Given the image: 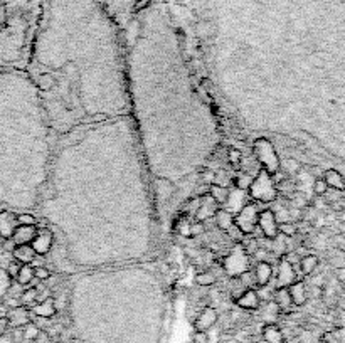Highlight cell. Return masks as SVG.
<instances>
[{"instance_id":"40","label":"cell","mask_w":345,"mask_h":343,"mask_svg":"<svg viewBox=\"0 0 345 343\" xmlns=\"http://www.w3.org/2000/svg\"><path fill=\"white\" fill-rule=\"evenodd\" d=\"M206 231V227H204V224L202 222H192L190 224V237H195V236H201L202 232Z\"/></svg>"},{"instance_id":"39","label":"cell","mask_w":345,"mask_h":343,"mask_svg":"<svg viewBox=\"0 0 345 343\" xmlns=\"http://www.w3.org/2000/svg\"><path fill=\"white\" fill-rule=\"evenodd\" d=\"M19 269H21V263H17L15 259H12V261L9 263V266L5 267V271L9 273V276L12 279L17 278V274H19Z\"/></svg>"},{"instance_id":"28","label":"cell","mask_w":345,"mask_h":343,"mask_svg":"<svg viewBox=\"0 0 345 343\" xmlns=\"http://www.w3.org/2000/svg\"><path fill=\"white\" fill-rule=\"evenodd\" d=\"M14 279L10 278L9 273H7L3 267H0V303L3 301V298H5L7 291H9L10 285H12Z\"/></svg>"},{"instance_id":"37","label":"cell","mask_w":345,"mask_h":343,"mask_svg":"<svg viewBox=\"0 0 345 343\" xmlns=\"http://www.w3.org/2000/svg\"><path fill=\"white\" fill-rule=\"evenodd\" d=\"M34 278L37 279V281H41V283H44V281H48V279L51 278V271L48 269L46 266H39V267H34Z\"/></svg>"},{"instance_id":"19","label":"cell","mask_w":345,"mask_h":343,"mask_svg":"<svg viewBox=\"0 0 345 343\" xmlns=\"http://www.w3.org/2000/svg\"><path fill=\"white\" fill-rule=\"evenodd\" d=\"M321 179L325 180V184L328 185V188H333V190H345V179L340 172L330 168V170L325 172V175L321 177Z\"/></svg>"},{"instance_id":"15","label":"cell","mask_w":345,"mask_h":343,"mask_svg":"<svg viewBox=\"0 0 345 343\" xmlns=\"http://www.w3.org/2000/svg\"><path fill=\"white\" fill-rule=\"evenodd\" d=\"M271 276H273L271 263L258 261L256 267H254V279H256V285L260 288L268 286V283L271 281Z\"/></svg>"},{"instance_id":"4","label":"cell","mask_w":345,"mask_h":343,"mask_svg":"<svg viewBox=\"0 0 345 343\" xmlns=\"http://www.w3.org/2000/svg\"><path fill=\"white\" fill-rule=\"evenodd\" d=\"M258 217H260V209L254 204H246L238 214H234V226L244 236H251L258 227Z\"/></svg>"},{"instance_id":"6","label":"cell","mask_w":345,"mask_h":343,"mask_svg":"<svg viewBox=\"0 0 345 343\" xmlns=\"http://www.w3.org/2000/svg\"><path fill=\"white\" fill-rule=\"evenodd\" d=\"M295 281H296V273L292 261H288L286 258H281L276 274V288H288Z\"/></svg>"},{"instance_id":"41","label":"cell","mask_w":345,"mask_h":343,"mask_svg":"<svg viewBox=\"0 0 345 343\" xmlns=\"http://www.w3.org/2000/svg\"><path fill=\"white\" fill-rule=\"evenodd\" d=\"M192 342L194 343H209V335H207V332H195L194 337H192Z\"/></svg>"},{"instance_id":"27","label":"cell","mask_w":345,"mask_h":343,"mask_svg":"<svg viewBox=\"0 0 345 343\" xmlns=\"http://www.w3.org/2000/svg\"><path fill=\"white\" fill-rule=\"evenodd\" d=\"M37 296H39L37 288H29V290H24L21 299H19V301H21V306H26V308L30 310L37 303Z\"/></svg>"},{"instance_id":"5","label":"cell","mask_w":345,"mask_h":343,"mask_svg":"<svg viewBox=\"0 0 345 343\" xmlns=\"http://www.w3.org/2000/svg\"><path fill=\"white\" fill-rule=\"evenodd\" d=\"M258 227L263 232L266 239H274L280 232H278V220L274 215V211L271 209H266V211L260 212V217H258Z\"/></svg>"},{"instance_id":"11","label":"cell","mask_w":345,"mask_h":343,"mask_svg":"<svg viewBox=\"0 0 345 343\" xmlns=\"http://www.w3.org/2000/svg\"><path fill=\"white\" fill-rule=\"evenodd\" d=\"M57 308L56 303H54V298H46L42 301L36 303V305L30 308V315H36L37 318H53L56 317Z\"/></svg>"},{"instance_id":"31","label":"cell","mask_w":345,"mask_h":343,"mask_svg":"<svg viewBox=\"0 0 345 343\" xmlns=\"http://www.w3.org/2000/svg\"><path fill=\"white\" fill-rule=\"evenodd\" d=\"M280 168H283V172L286 175H292V173L300 172V163L293 158H286L283 161H280Z\"/></svg>"},{"instance_id":"43","label":"cell","mask_w":345,"mask_h":343,"mask_svg":"<svg viewBox=\"0 0 345 343\" xmlns=\"http://www.w3.org/2000/svg\"><path fill=\"white\" fill-rule=\"evenodd\" d=\"M9 320H7V317H0V337H3L7 332H9Z\"/></svg>"},{"instance_id":"33","label":"cell","mask_w":345,"mask_h":343,"mask_svg":"<svg viewBox=\"0 0 345 343\" xmlns=\"http://www.w3.org/2000/svg\"><path fill=\"white\" fill-rule=\"evenodd\" d=\"M251 182H253V177H251L249 173H239V177L234 179L236 188H241V190H248Z\"/></svg>"},{"instance_id":"10","label":"cell","mask_w":345,"mask_h":343,"mask_svg":"<svg viewBox=\"0 0 345 343\" xmlns=\"http://www.w3.org/2000/svg\"><path fill=\"white\" fill-rule=\"evenodd\" d=\"M17 226H19L17 214H14V212H10V211L0 212V237H3V239L12 237Z\"/></svg>"},{"instance_id":"34","label":"cell","mask_w":345,"mask_h":343,"mask_svg":"<svg viewBox=\"0 0 345 343\" xmlns=\"http://www.w3.org/2000/svg\"><path fill=\"white\" fill-rule=\"evenodd\" d=\"M313 192H315L317 195H327V192H328V185L325 184V180L321 179V177H318V179H315L313 180Z\"/></svg>"},{"instance_id":"29","label":"cell","mask_w":345,"mask_h":343,"mask_svg":"<svg viewBox=\"0 0 345 343\" xmlns=\"http://www.w3.org/2000/svg\"><path fill=\"white\" fill-rule=\"evenodd\" d=\"M278 232H280L283 237H293L298 232V227L293 220H290V222H281V224H278Z\"/></svg>"},{"instance_id":"7","label":"cell","mask_w":345,"mask_h":343,"mask_svg":"<svg viewBox=\"0 0 345 343\" xmlns=\"http://www.w3.org/2000/svg\"><path fill=\"white\" fill-rule=\"evenodd\" d=\"M217 311H215L212 306H207L204 308L201 313L197 315L194 321V328L195 332H209L211 328L217 323Z\"/></svg>"},{"instance_id":"12","label":"cell","mask_w":345,"mask_h":343,"mask_svg":"<svg viewBox=\"0 0 345 343\" xmlns=\"http://www.w3.org/2000/svg\"><path fill=\"white\" fill-rule=\"evenodd\" d=\"M39 227L37 226H17V229L14 231L12 239L15 242V246H21V244H30L34 240V237L37 236Z\"/></svg>"},{"instance_id":"3","label":"cell","mask_w":345,"mask_h":343,"mask_svg":"<svg viewBox=\"0 0 345 343\" xmlns=\"http://www.w3.org/2000/svg\"><path fill=\"white\" fill-rule=\"evenodd\" d=\"M222 269L231 278H236V276L249 271V256L241 247V244L234 246V249L226 254L224 261H222Z\"/></svg>"},{"instance_id":"42","label":"cell","mask_w":345,"mask_h":343,"mask_svg":"<svg viewBox=\"0 0 345 343\" xmlns=\"http://www.w3.org/2000/svg\"><path fill=\"white\" fill-rule=\"evenodd\" d=\"M49 340H51V335L46 332V330H41L37 338L34 340V343H49Z\"/></svg>"},{"instance_id":"35","label":"cell","mask_w":345,"mask_h":343,"mask_svg":"<svg viewBox=\"0 0 345 343\" xmlns=\"http://www.w3.org/2000/svg\"><path fill=\"white\" fill-rule=\"evenodd\" d=\"M17 222H19V226H36L37 219L34 217L32 214L22 212V214H17Z\"/></svg>"},{"instance_id":"36","label":"cell","mask_w":345,"mask_h":343,"mask_svg":"<svg viewBox=\"0 0 345 343\" xmlns=\"http://www.w3.org/2000/svg\"><path fill=\"white\" fill-rule=\"evenodd\" d=\"M201 204H202V197L190 199L189 202H187V206H186V212L189 215H195L197 214V211H199V207H201Z\"/></svg>"},{"instance_id":"32","label":"cell","mask_w":345,"mask_h":343,"mask_svg":"<svg viewBox=\"0 0 345 343\" xmlns=\"http://www.w3.org/2000/svg\"><path fill=\"white\" fill-rule=\"evenodd\" d=\"M54 84H56V79H54L51 74H42V76H39V79H37V86H39V89H42V91H49L51 88H54Z\"/></svg>"},{"instance_id":"23","label":"cell","mask_w":345,"mask_h":343,"mask_svg":"<svg viewBox=\"0 0 345 343\" xmlns=\"http://www.w3.org/2000/svg\"><path fill=\"white\" fill-rule=\"evenodd\" d=\"M209 195L215 204H221L222 206V204H226L227 197H229V188L224 187V185H219V184H211L209 185Z\"/></svg>"},{"instance_id":"26","label":"cell","mask_w":345,"mask_h":343,"mask_svg":"<svg viewBox=\"0 0 345 343\" xmlns=\"http://www.w3.org/2000/svg\"><path fill=\"white\" fill-rule=\"evenodd\" d=\"M318 266V258L315 254H307L300 259V269L303 274H312Z\"/></svg>"},{"instance_id":"17","label":"cell","mask_w":345,"mask_h":343,"mask_svg":"<svg viewBox=\"0 0 345 343\" xmlns=\"http://www.w3.org/2000/svg\"><path fill=\"white\" fill-rule=\"evenodd\" d=\"M263 340L266 343H283L285 342V335L281 332V328L274 323H266L263 326Z\"/></svg>"},{"instance_id":"38","label":"cell","mask_w":345,"mask_h":343,"mask_svg":"<svg viewBox=\"0 0 345 343\" xmlns=\"http://www.w3.org/2000/svg\"><path fill=\"white\" fill-rule=\"evenodd\" d=\"M229 161H231V165H234V167L241 165V161H242V153L239 152L238 148H231V150H229Z\"/></svg>"},{"instance_id":"1","label":"cell","mask_w":345,"mask_h":343,"mask_svg":"<svg viewBox=\"0 0 345 343\" xmlns=\"http://www.w3.org/2000/svg\"><path fill=\"white\" fill-rule=\"evenodd\" d=\"M248 194L253 199L260 200V202H273L274 199H278V188L271 173L260 168L258 175L254 177L253 182L249 185Z\"/></svg>"},{"instance_id":"21","label":"cell","mask_w":345,"mask_h":343,"mask_svg":"<svg viewBox=\"0 0 345 343\" xmlns=\"http://www.w3.org/2000/svg\"><path fill=\"white\" fill-rule=\"evenodd\" d=\"M273 301L276 303V306L280 308V311L281 310L288 311L293 306L292 296H290V293H288V288H276L274 296H273Z\"/></svg>"},{"instance_id":"22","label":"cell","mask_w":345,"mask_h":343,"mask_svg":"<svg viewBox=\"0 0 345 343\" xmlns=\"http://www.w3.org/2000/svg\"><path fill=\"white\" fill-rule=\"evenodd\" d=\"M214 215H215V224H217V227L221 229V231L227 232L234 226V214H231L226 209H217Z\"/></svg>"},{"instance_id":"20","label":"cell","mask_w":345,"mask_h":343,"mask_svg":"<svg viewBox=\"0 0 345 343\" xmlns=\"http://www.w3.org/2000/svg\"><path fill=\"white\" fill-rule=\"evenodd\" d=\"M212 204H215V202L211 199V195L202 197V204H201V207H199L197 214H195V220H197V222H204L206 219L212 217V214H215L217 209H214Z\"/></svg>"},{"instance_id":"8","label":"cell","mask_w":345,"mask_h":343,"mask_svg":"<svg viewBox=\"0 0 345 343\" xmlns=\"http://www.w3.org/2000/svg\"><path fill=\"white\" fill-rule=\"evenodd\" d=\"M32 249L36 251V254L39 256H46L53 247V232L46 227H41L37 231V236L34 237V240L30 242Z\"/></svg>"},{"instance_id":"24","label":"cell","mask_w":345,"mask_h":343,"mask_svg":"<svg viewBox=\"0 0 345 343\" xmlns=\"http://www.w3.org/2000/svg\"><path fill=\"white\" fill-rule=\"evenodd\" d=\"M34 278V267L30 264H21V269H19V274L15 278V281L21 283L22 286H29L32 283Z\"/></svg>"},{"instance_id":"9","label":"cell","mask_w":345,"mask_h":343,"mask_svg":"<svg viewBox=\"0 0 345 343\" xmlns=\"http://www.w3.org/2000/svg\"><path fill=\"white\" fill-rule=\"evenodd\" d=\"M7 320H9V326L10 328H22L24 325H27L30 320V310L26 308V306H15V308H9L7 310Z\"/></svg>"},{"instance_id":"30","label":"cell","mask_w":345,"mask_h":343,"mask_svg":"<svg viewBox=\"0 0 345 343\" xmlns=\"http://www.w3.org/2000/svg\"><path fill=\"white\" fill-rule=\"evenodd\" d=\"M215 281H217V278H215L214 273H211V271H204V273H199L195 276V283H197L199 286H212Z\"/></svg>"},{"instance_id":"14","label":"cell","mask_w":345,"mask_h":343,"mask_svg":"<svg viewBox=\"0 0 345 343\" xmlns=\"http://www.w3.org/2000/svg\"><path fill=\"white\" fill-rule=\"evenodd\" d=\"M236 305L242 310H258L261 305V299L258 296V291L254 288H249L236 299Z\"/></svg>"},{"instance_id":"44","label":"cell","mask_w":345,"mask_h":343,"mask_svg":"<svg viewBox=\"0 0 345 343\" xmlns=\"http://www.w3.org/2000/svg\"><path fill=\"white\" fill-rule=\"evenodd\" d=\"M337 276H339V279L342 283H345V267H340L339 271H337Z\"/></svg>"},{"instance_id":"2","label":"cell","mask_w":345,"mask_h":343,"mask_svg":"<svg viewBox=\"0 0 345 343\" xmlns=\"http://www.w3.org/2000/svg\"><path fill=\"white\" fill-rule=\"evenodd\" d=\"M253 155L258 160L260 167L263 170L274 175L276 172H280V158H278V153L274 150V145L266 138H258L253 145Z\"/></svg>"},{"instance_id":"13","label":"cell","mask_w":345,"mask_h":343,"mask_svg":"<svg viewBox=\"0 0 345 343\" xmlns=\"http://www.w3.org/2000/svg\"><path fill=\"white\" fill-rule=\"evenodd\" d=\"M246 190H241V188H234L233 192H229V197L226 200V211H229L231 214H238L242 207L246 206Z\"/></svg>"},{"instance_id":"16","label":"cell","mask_w":345,"mask_h":343,"mask_svg":"<svg viewBox=\"0 0 345 343\" xmlns=\"http://www.w3.org/2000/svg\"><path fill=\"white\" fill-rule=\"evenodd\" d=\"M288 293L295 306H303L307 303V286L303 281H295L288 286Z\"/></svg>"},{"instance_id":"18","label":"cell","mask_w":345,"mask_h":343,"mask_svg":"<svg viewBox=\"0 0 345 343\" xmlns=\"http://www.w3.org/2000/svg\"><path fill=\"white\" fill-rule=\"evenodd\" d=\"M12 258L21 264H30L32 259L36 258V251L32 249L30 244H21V246H15L12 251Z\"/></svg>"},{"instance_id":"25","label":"cell","mask_w":345,"mask_h":343,"mask_svg":"<svg viewBox=\"0 0 345 343\" xmlns=\"http://www.w3.org/2000/svg\"><path fill=\"white\" fill-rule=\"evenodd\" d=\"M21 332H22V343H34L39 332H41V328L34 321H29L27 325L22 326Z\"/></svg>"}]
</instances>
